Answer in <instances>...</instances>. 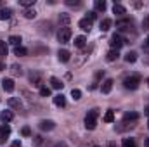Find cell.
Segmentation results:
<instances>
[{
	"mask_svg": "<svg viewBox=\"0 0 149 147\" xmlns=\"http://www.w3.org/2000/svg\"><path fill=\"white\" fill-rule=\"evenodd\" d=\"M10 73L17 76V74L23 73V68H21V66H17V64H12V66H10Z\"/></svg>",
	"mask_w": 149,
	"mask_h": 147,
	"instance_id": "32",
	"label": "cell"
},
{
	"mask_svg": "<svg viewBox=\"0 0 149 147\" xmlns=\"http://www.w3.org/2000/svg\"><path fill=\"white\" fill-rule=\"evenodd\" d=\"M113 83H114V81H113L111 78H108V80H106V81L102 83V87H101V90H102V94H109V92H111V88H113Z\"/></svg>",
	"mask_w": 149,
	"mask_h": 147,
	"instance_id": "16",
	"label": "cell"
},
{
	"mask_svg": "<svg viewBox=\"0 0 149 147\" xmlns=\"http://www.w3.org/2000/svg\"><path fill=\"white\" fill-rule=\"evenodd\" d=\"M134 7H137V9H139V7H142V3H141V2H134Z\"/></svg>",
	"mask_w": 149,
	"mask_h": 147,
	"instance_id": "41",
	"label": "cell"
},
{
	"mask_svg": "<svg viewBox=\"0 0 149 147\" xmlns=\"http://www.w3.org/2000/svg\"><path fill=\"white\" fill-rule=\"evenodd\" d=\"M54 104H56L57 107H64V106H66V97H64L63 94L54 95Z\"/></svg>",
	"mask_w": 149,
	"mask_h": 147,
	"instance_id": "12",
	"label": "cell"
},
{
	"mask_svg": "<svg viewBox=\"0 0 149 147\" xmlns=\"http://www.w3.org/2000/svg\"><path fill=\"white\" fill-rule=\"evenodd\" d=\"M57 57H59V61H61V62H68V61L71 59V54H70V50L63 49V50H59V52H57Z\"/></svg>",
	"mask_w": 149,
	"mask_h": 147,
	"instance_id": "9",
	"label": "cell"
},
{
	"mask_svg": "<svg viewBox=\"0 0 149 147\" xmlns=\"http://www.w3.org/2000/svg\"><path fill=\"white\" fill-rule=\"evenodd\" d=\"M148 85H149V78H148Z\"/></svg>",
	"mask_w": 149,
	"mask_h": 147,
	"instance_id": "48",
	"label": "cell"
},
{
	"mask_svg": "<svg viewBox=\"0 0 149 147\" xmlns=\"http://www.w3.org/2000/svg\"><path fill=\"white\" fill-rule=\"evenodd\" d=\"M14 54H16V55H19V57H24V55H28V49H24L23 45H19V47H16V49H14Z\"/></svg>",
	"mask_w": 149,
	"mask_h": 147,
	"instance_id": "23",
	"label": "cell"
},
{
	"mask_svg": "<svg viewBox=\"0 0 149 147\" xmlns=\"http://www.w3.org/2000/svg\"><path fill=\"white\" fill-rule=\"evenodd\" d=\"M104 121H106V123H113V121H114V111L113 109L106 111V114H104Z\"/></svg>",
	"mask_w": 149,
	"mask_h": 147,
	"instance_id": "27",
	"label": "cell"
},
{
	"mask_svg": "<svg viewBox=\"0 0 149 147\" xmlns=\"http://www.w3.org/2000/svg\"><path fill=\"white\" fill-rule=\"evenodd\" d=\"M95 17H97V12H95V10H90V12L87 14V19H88V21H94Z\"/></svg>",
	"mask_w": 149,
	"mask_h": 147,
	"instance_id": "36",
	"label": "cell"
},
{
	"mask_svg": "<svg viewBox=\"0 0 149 147\" xmlns=\"http://www.w3.org/2000/svg\"><path fill=\"white\" fill-rule=\"evenodd\" d=\"M121 146L123 147H135V139H123Z\"/></svg>",
	"mask_w": 149,
	"mask_h": 147,
	"instance_id": "31",
	"label": "cell"
},
{
	"mask_svg": "<svg viewBox=\"0 0 149 147\" xmlns=\"http://www.w3.org/2000/svg\"><path fill=\"white\" fill-rule=\"evenodd\" d=\"M125 43H127V40L121 37L120 33H114V35L111 37V40H109V45H111L113 50H120V49H121Z\"/></svg>",
	"mask_w": 149,
	"mask_h": 147,
	"instance_id": "4",
	"label": "cell"
},
{
	"mask_svg": "<svg viewBox=\"0 0 149 147\" xmlns=\"http://www.w3.org/2000/svg\"><path fill=\"white\" fill-rule=\"evenodd\" d=\"M142 30H144V31H149V16H146V17L142 19Z\"/></svg>",
	"mask_w": 149,
	"mask_h": 147,
	"instance_id": "35",
	"label": "cell"
},
{
	"mask_svg": "<svg viewBox=\"0 0 149 147\" xmlns=\"http://www.w3.org/2000/svg\"><path fill=\"white\" fill-rule=\"evenodd\" d=\"M146 147H149V139H146Z\"/></svg>",
	"mask_w": 149,
	"mask_h": 147,
	"instance_id": "46",
	"label": "cell"
},
{
	"mask_svg": "<svg viewBox=\"0 0 149 147\" xmlns=\"http://www.w3.org/2000/svg\"><path fill=\"white\" fill-rule=\"evenodd\" d=\"M139 83H141V76L139 74H130V76H125L123 78V87L128 88V90L139 88Z\"/></svg>",
	"mask_w": 149,
	"mask_h": 147,
	"instance_id": "2",
	"label": "cell"
},
{
	"mask_svg": "<svg viewBox=\"0 0 149 147\" xmlns=\"http://www.w3.org/2000/svg\"><path fill=\"white\" fill-rule=\"evenodd\" d=\"M148 126H149V123H148Z\"/></svg>",
	"mask_w": 149,
	"mask_h": 147,
	"instance_id": "50",
	"label": "cell"
},
{
	"mask_svg": "<svg viewBox=\"0 0 149 147\" xmlns=\"http://www.w3.org/2000/svg\"><path fill=\"white\" fill-rule=\"evenodd\" d=\"M97 116H99V109L88 111V114L85 116V128L87 130H94L97 126Z\"/></svg>",
	"mask_w": 149,
	"mask_h": 147,
	"instance_id": "1",
	"label": "cell"
},
{
	"mask_svg": "<svg viewBox=\"0 0 149 147\" xmlns=\"http://www.w3.org/2000/svg\"><path fill=\"white\" fill-rule=\"evenodd\" d=\"M10 147H21V140H14V142H12V146Z\"/></svg>",
	"mask_w": 149,
	"mask_h": 147,
	"instance_id": "39",
	"label": "cell"
},
{
	"mask_svg": "<svg viewBox=\"0 0 149 147\" xmlns=\"http://www.w3.org/2000/svg\"><path fill=\"white\" fill-rule=\"evenodd\" d=\"M7 52H9L7 43H5L3 40H0V55H2V57H5V55H7Z\"/></svg>",
	"mask_w": 149,
	"mask_h": 147,
	"instance_id": "29",
	"label": "cell"
},
{
	"mask_svg": "<svg viewBox=\"0 0 149 147\" xmlns=\"http://www.w3.org/2000/svg\"><path fill=\"white\" fill-rule=\"evenodd\" d=\"M19 3H21L23 7H26V9H31L33 3H35V0H19Z\"/></svg>",
	"mask_w": 149,
	"mask_h": 147,
	"instance_id": "33",
	"label": "cell"
},
{
	"mask_svg": "<svg viewBox=\"0 0 149 147\" xmlns=\"http://www.w3.org/2000/svg\"><path fill=\"white\" fill-rule=\"evenodd\" d=\"M23 16H24V19H35V17H37V10H35L33 7H31V9H24Z\"/></svg>",
	"mask_w": 149,
	"mask_h": 147,
	"instance_id": "20",
	"label": "cell"
},
{
	"mask_svg": "<svg viewBox=\"0 0 149 147\" xmlns=\"http://www.w3.org/2000/svg\"><path fill=\"white\" fill-rule=\"evenodd\" d=\"M59 21H61L64 26H68V24H70V21H71V16H70L68 12H63V14L59 16Z\"/></svg>",
	"mask_w": 149,
	"mask_h": 147,
	"instance_id": "25",
	"label": "cell"
},
{
	"mask_svg": "<svg viewBox=\"0 0 149 147\" xmlns=\"http://www.w3.org/2000/svg\"><path fill=\"white\" fill-rule=\"evenodd\" d=\"M56 147H68V146H66V142H59V144H56Z\"/></svg>",
	"mask_w": 149,
	"mask_h": 147,
	"instance_id": "40",
	"label": "cell"
},
{
	"mask_svg": "<svg viewBox=\"0 0 149 147\" xmlns=\"http://www.w3.org/2000/svg\"><path fill=\"white\" fill-rule=\"evenodd\" d=\"M111 24H113V21L109 19V17L102 19V21H101V31H108V30L111 28Z\"/></svg>",
	"mask_w": 149,
	"mask_h": 147,
	"instance_id": "22",
	"label": "cell"
},
{
	"mask_svg": "<svg viewBox=\"0 0 149 147\" xmlns=\"http://www.w3.org/2000/svg\"><path fill=\"white\" fill-rule=\"evenodd\" d=\"M30 81H31L35 87H42V76H40V73L31 71V73H30Z\"/></svg>",
	"mask_w": 149,
	"mask_h": 147,
	"instance_id": "8",
	"label": "cell"
},
{
	"mask_svg": "<svg viewBox=\"0 0 149 147\" xmlns=\"http://www.w3.org/2000/svg\"><path fill=\"white\" fill-rule=\"evenodd\" d=\"M74 47H78V49H83L85 47V43H87V38L83 37V35H80V37H74Z\"/></svg>",
	"mask_w": 149,
	"mask_h": 147,
	"instance_id": "19",
	"label": "cell"
},
{
	"mask_svg": "<svg viewBox=\"0 0 149 147\" xmlns=\"http://www.w3.org/2000/svg\"><path fill=\"white\" fill-rule=\"evenodd\" d=\"M118 57H120V52H118V50H113V49L108 52V54H106V61H109V62L116 61Z\"/></svg>",
	"mask_w": 149,
	"mask_h": 147,
	"instance_id": "21",
	"label": "cell"
},
{
	"mask_svg": "<svg viewBox=\"0 0 149 147\" xmlns=\"http://www.w3.org/2000/svg\"><path fill=\"white\" fill-rule=\"evenodd\" d=\"M2 87H3L5 92H14V88H16L12 78H3V80H2Z\"/></svg>",
	"mask_w": 149,
	"mask_h": 147,
	"instance_id": "7",
	"label": "cell"
},
{
	"mask_svg": "<svg viewBox=\"0 0 149 147\" xmlns=\"http://www.w3.org/2000/svg\"><path fill=\"white\" fill-rule=\"evenodd\" d=\"M7 104H9V107H12V109H21L23 107V104H21V101L17 99V97H10L9 101H7Z\"/></svg>",
	"mask_w": 149,
	"mask_h": 147,
	"instance_id": "10",
	"label": "cell"
},
{
	"mask_svg": "<svg viewBox=\"0 0 149 147\" xmlns=\"http://www.w3.org/2000/svg\"><path fill=\"white\" fill-rule=\"evenodd\" d=\"M94 5H95V10H99V12H104L106 10V2L104 0H95Z\"/></svg>",
	"mask_w": 149,
	"mask_h": 147,
	"instance_id": "24",
	"label": "cell"
},
{
	"mask_svg": "<svg viewBox=\"0 0 149 147\" xmlns=\"http://www.w3.org/2000/svg\"><path fill=\"white\" fill-rule=\"evenodd\" d=\"M71 35H73L71 28H70V26H63V28L59 30V33H57V40H59L61 43H70Z\"/></svg>",
	"mask_w": 149,
	"mask_h": 147,
	"instance_id": "3",
	"label": "cell"
},
{
	"mask_svg": "<svg viewBox=\"0 0 149 147\" xmlns=\"http://www.w3.org/2000/svg\"><path fill=\"white\" fill-rule=\"evenodd\" d=\"M144 114H146V116H149V106H146V109H144Z\"/></svg>",
	"mask_w": 149,
	"mask_h": 147,
	"instance_id": "43",
	"label": "cell"
},
{
	"mask_svg": "<svg viewBox=\"0 0 149 147\" xmlns=\"http://www.w3.org/2000/svg\"><path fill=\"white\" fill-rule=\"evenodd\" d=\"M66 3H68V5H74V7L80 5V2H73V0H66Z\"/></svg>",
	"mask_w": 149,
	"mask_h": 147,
	"instance_id": "38",
	"label": "cell"
},
{
	"mask_svg": "<svg viewBox=\"0 0 149 147\" xmlns=\"http://www.w3.org/2000/svg\"><path fill=\"white\" fill-rule=\"evenodd\" d=\"M108 147H116V144H114V142H109V144H108Z\"/></svg>",
	"mask_w": 149,
	"mask_h": 147,
	"instance_id": "44",
	"label": "cell"
},
{
	"mask_svg": "<svg viewBox=\"0 0 149 147\" xmlns=\"http://www.w3.org/2000/svg\"><path fill=\"white\" fill-rule=\"evenodd\" d=\"M12 118H14V114H12V111H10V109L2 111V112H0V119H2L5 125H7L9 121H12Z\"/></svg>",
	"mask_w": 149,
	"mask_h": 147,
	"instance_id": "11",
	"label": "cell"
},
{
	"mask_svg": "<svg viewBox=\"0 0 149 147\" xmlns=\"http://www.w3.org/2000/svg\"><path fill=\"white\" fill-rule=\"evenodd\" d=\"M78 26H80L83 31H90V30H92V21H88L87 17H85V19H80Z\"/></svg>",
	"mask_w": 149,
	"mask_h": 147,
	"instance_id": "13",
	"label": "cell"
},
{
	"mask_svg": "<svg viewBox=\"0 0 149 147\" xmlns=\"http://www.w3.org/2000/svg\"><path fill=\"white\" fill-rule=\"evenodd\" d=\"M9 135H10V126L9 125H2L0 126V146L5 144V140H7Z\"/></svg>",
	"mask_w": 149,
	"mask_h": 147,
	"instance_id": "6",
	"label": "cell"
},
{
	"mask_svg": "<svg viewBox=\"0 0 149 147\" xmlns=\"http://www.w3.org/2000/svg\"><path fill=\"white\" fill-rule=\"evenodd\" d=\"M21 42H23V38L17 37V35H12V37L9 38V43H10V45H14V47H19V45H21Z\"/></svg>",
	"mask_w": 149,
	"mask_h": 147,
	"instance_id": "26",
	"label": "cell"
},
{
	"mask_svg": "<svg viewBox=\"0 0 149 147\" xmlns=\"http://www.w3.org/2000/svg\"><path fill=\"white\" fill-rule=\"evenodd\" d=\"M40 95H42V97H50V88L45 87V85H42V87H40Z\"/></svg>",
	"mask_w": 149,
	"mask_h": 147,
	"instance_id": "30",
	"label": "cell"
},
{
	"mask_svg": "<svg viewBox=\"0 0 149 147\" xmlns=\"http://www.w3.org/2000/svg\"><path fill=\"white\" fill-rule=\"evenodd\" d=\"M125 61H127L128 64H132V62H135V61H137V54H135V52H128V54L125 55Z\"/></svg>",
	"mask_w": 149,
	"mask_h": 147,
	"instance_id": "28",
	"label": "cell"
},
{
	"mask_svg": "<svg viewBox=\"0 0 149 147\" xmlns=\"http://www.w3.org/2000/svg\"><path fill=\"white\" fill-rule=\"evenodd\" d=\"M71 97H73L74 101H80V99H81V90L73 88V90H71Z\"/></svg>",
	"mask_w": 149,
	"mask_h": 147,
	"instance_id": "34",
	"label": "cell"
},
{
	"mask_svg": "<svg viewBox=\"0 0 149 147\" xmlns=\"http://www.w3.org/2000/svg\"><path fill=\"white\" fill-rule=\"evenodd\" d=\"M137 119H139V114L137 112H125V116H123V121L125 123H128V121L130 123H135Z\"/></svg>",
	"mask_w": 149,
	"mask_h": 147,
	"instance_id": "14",
	"label": "cell"
},
{
	"mask_svg": "<svg viewBox=\"0 0 149 147\" xmlns=\"http://www.w3.org/2000/svg\"><path fill=\"white\" fill-rule=\"evenodd\" d=\"M113 12H114L116 16H123V14H127V9H125L121 3H114V5H113Z\"/></svg>",
	"mask_w": 149,
	"mask_h": 147,
	"instance_id": "17",
	"label": "cell"
},
{
	"mask_svg": "<svg viewBox=\"0 0 149 147\" xmlns=\"http://www.w3.org/2000/svg\"><path fill=\"white\" fill-rule=\"evenodd\" d=\"M21 133H23L24 137H30V135H31V130H30L28 126H23V130H21Z\"/></svg>",
	"mask_w": 149,
	"mask_h": 147,
	"instance_id": "37",
	"label": "cell"
},
{
	"mask_svg": "<svg viewBox=\"0 0 149 147\" xmlns=\"http://www.w3.org/2000/svg\"><path fill=\"white\" fill-rule=\"evenodd\" d=\"M10 16H12V9H9V7H3V9H0V21L10 19Z\"/></svg>",
	"mask_w": 149,
	"mask_h": 147,
	"instance_id": "15",
	"label": "cell"
},
{
	"mask_svg": "<svg viewBox=\"0 0 149 147\" xmlns=\"http://www.w3.org/2000/svg\"><path fill=\"white\" fill-rule=\"evenodd\" d=\"M38 128H40L42 132H50V130L56 128V123H54L52 119H42L40 125H38Z\"/></svg>",
	"mask_w": 149,
	"mask_h": 147,
	"instance_id": "5",
	"label": "cell"
},
{
	"mask_svg": "<svg viewBox=\"0 0 149 147\" xmlns=\"http://www.w3.org/2000/svg\"><path fill=\"white\" fill-rule=\"evenodd\" d=\"M2 69H5V66H3V62H0V71H2Z\"/></svg>",
	"mask_w": 149,
	"mask_h": 147,
	"instance_id": "45",
	"label": "cell"
},
{
	"mask_svg": "<svg viewBox=\"0 0 149 147\" xmlns=\"http://www.w3.org/2000/svg\"><path fill=\"white\" fill-rule=\"evenodd\" d=\"M42 142V137H35V144H40Z\"/></svg>",
	"mask_w": 149,
	"mask_h": 147,
	"instance_id": "42",
	"label": "cell"
},
{
	"mask_svg": "<svg viewBox=\"0 0 149 147\" xmlns=\"http://www.w3.org/2000/svg\"><path fill=\"white\" fill-rule=\"evenodd\" d=\"M146 45H149V35H148V38H146Z\"/></svg>",
	"mask_w": 149,
	"mask_h": 147,
	"instance_id": "47",
	"label": "cell"
},
{
	"mask_svg": "<svg viewBox=\"0 0 149 147\" xmlns=\"http://www.w3.org/2000/svg\"><path fill=\"white\" fill-rule=\"evenodd\" d=\"M63 85H64V83H63L59 78H56V76H52V78H50V87H52V88L61 90V88H63Z\"/></svg>",
	"mask_w": 149,
	"mask_h": 147,
	"instance_id": "18",
	"label": "cell"
},
{
	"mask_svg": "<svg viewBox=\"0 0 149 147\" xmlns=\"http://www.w3.org/2000/svg\"><path fill=\"white\" fill-rule=\"evenodd\" d=\"M94 147H99V146H94Z\"/></svg>",
	"mask_w": 149,
	"mask_h": 147,
	"instance_id": "49",
	"label": "cell"
}]
</instances>
